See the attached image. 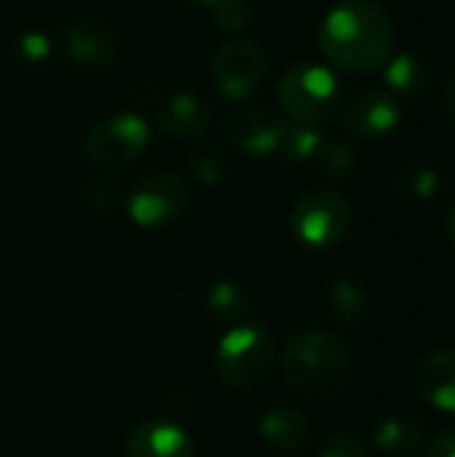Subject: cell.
I'll return each mask as SVG.
<instances>
[{"label": "cell", "instance_id": "1", "mask_svg": "<svg viewBox=\"0 0 455 457\" xmlns=\"http://www.w3.org/2000/svg\"><path fill=\"white\" fill-rule=\"evenodd\" d=\"M319 46L341 72L373 75L394 51V27L378 3L341 0L322 19Z\"/></svg>", "mask_w": 455, "mask_h": 457}, {"label": "cell", "instance_id": "2", "mask_svg": "<svg viewBox=\"0 0 455 457\" xmlns=\"http://www.w3.org/2000/svg\"><path fill=\"white\" fill-rule=\"evenodd\" d=\"M351 353L327 329L298 332L282 356V372L292 391L311 399H335L351 383Z\"/></svg>", "mask_w": 455, "mask_h": 457}, {"label": "cell", "instance_id": "3", "mask_svg": "<svg viewBox=\"0 0 455 457\" xmlns=\"http://www.w3.org/2000/svg\"><path fill=\"white\" fill-rule=\"evenodd\" d=\"M282 110L298 123L319 129L341 110V83L335 72L316 62H298L284 70L276 86Z\"/></svg>", "mask_w": 455, "mask_h": 457}, {"label": "cell", "instance_id": "4", "mask_svg": "<svg viewBox=\"0 0 455 457\" xmlns=\"http://www.w3.org/2000/svg\"><path fill=\"white\" fill-rule=\"evenodd\" d=\"M276 361L274 337L255 324H236L217 345L215 367L225 386L236 391L257 388Z\"/></svg>", "mask_w": 455, "mask_h": 457}, {"label": "cell", "instance_id": "5", "mask_svg": "<svg viewBox=\"0 0 455 457\" xmlns=\"http://www.w3.org/2000/svg\"><path fill=\"white\" fill-rule=\"evenodd\" d=\"M150 145V126L137 112H113L86 134V155L99 169H126L137 163Z\"/></svg>", "mask_w": 455, "mask_h": 457}, {"label": "cell", "instance_id": "6", "mask_svg": "<svg viewBox=\"0 0 455 457\" xmlns=\"http://www.w3.org/2000/svg\"><path fill=\"white\" fill-rule=\"evenodd\" d=\"M351 220H354L351 204L341 193L311 190L295 204L290 225L300 244L311 249H330L346 238Z\"/></svg>", "mask_w": 455, "mask_h": 457}, {"label": "cell", "instance_id": "7", "mask_svg": "<svg viewBox=\"0 0 455 457\" xmlns=\"http://www.w3.org/2000/svg\"><path fill=\"white\" fill-rule=\"evenodd\" d=\"M190 204V185L182 174L156 171L142 177L126 201L129 220L139 228H164L180 220Z\"/></svg>", "mask_w": 455, "mask_h": 457}, {"label": "cell", "instance_id": "8", "mask_svg": "<svg viewBox=\"0 0 455 457\" xmlns=\"http://www.w3.org/2000/svg\"><path fill=\"white\" fill-rule=\"evenodd\" d=\"M265 75V54L249 37H233L223 43L212 64V80L217 91L231 99L241 102L257 91Z\"/></svg>", "mask_w": 455, "mask_h": 457}, {"label": "cell", "instance_id": "9", "mask_svg": "<svg viewBox=\"0 0 455 457\" xmlns=\"http://www.w3.org/2000/svg\"><path fill=\"white\" fill-rule=\"evenodd\" d=\"M290 123L271 107H244L236 110L225 123L228 142L244 155L265 158L282 153Z\"/></svg>", "mask_w": 455, "mask_h": 457}, {"label": "cell", "instance_id": "10", "mask_svg": "<svg viewBox=\"0 0 455 457\" xmlns=\"http://www.w3.org/2000/svg\"><path fill=\"white\" fill-rule=\"evenodd\" d=\"M400 120V102L386 88H362L343 104V126L349 129V134L365 142L392 134Z\"/></svg>", "mask_w": 455, "mask_h": 457}, {"label": "cell", "instance_id": "11", "mask_svg": "<svg viewBox=\"0 0 455 457\" xmlns=\"http://www.w3.org/2000/svg\"><path fill=\"white\" fill-rule=\"evenodd\" d=\"M64 48L70 59L86 70L113 67L121 51V37L110 21L102 16H80L72 19L64 29Z\"/></svg>", "mask_w": 455, "mask_h": 457}, {"label": "cell", "instance_id": "12", "mask_svg": "<svg viewBox=\"0 0 455 457\" xmlns=\"http://www.w3.org/2000/svg\"><path fill=\"white\" fill-rule=\"evenodd\" d=\"M126 457H196L190 434L172 420H145L126 439Z\"/></svg>", "mask_w": 455, "mask_h": 457}, {"label": "cell", "instance_id": "13", "mask_svg": "<svg viewBox=\"0 0 455 457\" xmlns=\"http://www.w3.org/2000/svg\"><path fill=\"white\" fill-rule=\"evenodd\" d=\"M416 391L440 412L455 415V351H432L416 367Z\"/></svg>", "mask_w": 455, "mask_h": 457}, {"label": "cell", "instance_id": "14", "mask_svg": "<svg viewBox=\"0 0 455 457\" xmlns=\"http://www.w3.org/2000/svg\"><path fill=\"white\" fill-rule=\"evenodd\" d=\"M257 434L268 450L276 455H295L308 445L311 426L295 407H271L257 423Z\"/></svg>", "mask_w": 455, "mask_h": 457}, {"label": "cell", "instance_id": "15", "mask_svg": "<svg viewBox=\"0 0 455 457\" xmlns=\"http://www.w3.org/2000/svg\"><path fill=\"white\" fill-rule=\"evenodd\" d=\"M212 123V112L206 102L196 94H174L158 112V126L177 139H196Z\"/></svg>", "mask_w": 455, "mask_h": 457}, {"label": "cell", "instance_id": "16", "mask_svg": "<svg viewBox=\"0 0 455 457\" xmlns=\"http://www.w3.org/2000/svg\"><path fill=\"white\" fill-rule=\"evenodd\" d=\"M381 72H383L386 91L394 96H408V99L421 96L432 83L429 64L424 62V56H418L413 51L392 54L389 62L381 67Z\"/></svg>", "mask_w": 455, "mask_h": 457}, {"label": "cell", "instance_id": "17", "mask_svg": "<svg viewBox=\"0 0 455 457\" xmlns=\"http://www.w3.org/2000/svg\"><path fill=\"white\" fill-rule=\"evenodd\" d=\"M375 445L389 457H416L426 445V426L413 415H392L378 423Z\"/></svg>", "mask_w": 455, "mask_h": 457}, {"label": "cell", "instance_id": "18", "mask_svg": "<svg viewBox=\"0 0 455 457\" xmlns=\"http://www.w3.org/2000/svg\"><path fill=\"white\" fill-rule=\"evenodd\" d=\"M327 308L335 321L346 327L359 324L370 311V292L357 278H338L327 292Z\"/></svg>", "mask_w": 455, "mask_h": 457}, {"label": "cell", "instance_id": "19", "mask_svg": "<svg viewBox=\"0 0 455 457\" xmlns=\"http://www.w3.org/2000/svg\"><path fill=\"white\" fill-rule=\"evenodd\" d=\"M249 308H252V303H249L247 292L239 284H233V281H220L206 295L209 316L223 321V324H233V327L244 324L247 316H249Z\"/></svg>", "mask_w": 455, "mask_h": 457}, {"label": "cell", "instance_id": "20", "mask_svg": "<svg viewBox=\"0 0 455 457\" xmlns=\"http://www.w3.org/2000/svg\"><path fill=\"white\" fill-rule=\"evenodd\" d=\"M442 177L429 163H408L394 174V190L408 201H429L440 193Z\"/></svg>", "mask_w": 455, "mask_h": 457}, {"label": "cell", "instance_id": "21", "mask_svg": "<svg viewBox=\"0 0 455 457\" xmlns=\"http://www.w3.org/2000/svg\"><path fill=\"white\" fill-rule=\"evenodd\" d=\"M314 166L319 169L322 177H327L333 182H341L354 171L357 155H354V150L349 145H343L338 139H324V145L319 147V153L314 158Z\"/></svg>", "mask_w": 455, "mask_h": 457}, {"label": "cell", "instance_id": "22", "mask_svg": "<svg viewBox=\"0 0 455 457\" xmlns=\"http://www.w3.org/2000/svg\"><path fill=\"white\" fill-rule=\"evenodd\" d=\"M324 134L319 129H311V126H290L287 137H284V145H282V155L292 163H314L319 147L324 145Z\"/></svg>", "mask_w": 455, "mask_h": 457}, {"label": "cell", "instance_id": "23", "mask_svg": "<svg viewBox=\"0 0 455 457\" xmlns=\"http://www.w3.org/2000/svg\"><path fill=\"white\" fill-rule=\"evenodd\" d=\"M209 11H212L215 24L223 32H228V35H236V32L247 29L249 27V19H252V11H249V5L244 0H220Z\"/></svg>", "mask_w": 455, "mask_h": 457}, {"label": "cell", "instance_id": "24", "mask_svg": "<svg viewBox=\"0 0 455 457\" xmlns=\"http://www.w3.org/2000/svg\"><path fill=\"white\" fill-rule=\"evenodd\" d=\"M316 457H373L367 445L357 436V434H349V431H338L333 436H327L319 447Z\"/></svg>", "mask_w": 455, "mask_h": 457}, {"label": "cell", "instance_id": "25", "mask_svg": "<svg viewBox=\"0 0 455 457\" xmlns=\"http://www.w3.org/2000/svg\"><path fill=\"white\" fill-rule=\"evenodd\" d=\"M190 169H193V174H196L204 185H217V182L223 179L225 163H223V158H220L212 147H201V150L193 153Z\"/></svg>", "mask_w": 455, "mask_h": 457}, {"label": "cell", "instance_id": "26", "mask_svg": "<svg viewBox=\"0 0 455 457\" xmlns=\"http://www.w3.org/2000/svg\"><path fill=\"white\" fill-rule=\"evenodd\" d=\"M19 48L27 62H43L51 54V40L43 32H24L19 40Z\"/></svg>", "mask_w": 455, "mask_h": 457}, {"label": "cell", "instance_id": "27", "mask_svg": "<svg viewBox=\"0 0 455 457\" xmlns=\"http://www.w3.org/2000/svg\"><path fill=\"white\" fill-rule=\"evenodd\" d=\"M426 457H455V428L445 431V434H440V436L432 442V447H429Z\"/></svg>", "mask_w": 455, "mask_h": 457}, {"label": "cell", "instance_id": "28", "mask_svg": "<svg viewBox=\"0 0 455 457\" xmlns=\"http://www.w3.org/2000/svg\"><path fill=\"white\" fill-rule=\"evenodd\" d=\"M442 110H445V115L455 123V75L445 83V88H442Z\"/></svg>", "mask_w": 455, "mask_h": 457}, {"label": "cell", "instance_id": "29", "mask_svg": "<svg viewBox=\"0 0 455 457\" xmlns=\"http://www.w3.org/2000/svg\"><path fill=\"white\" fill-rule=\"evenodd\" d=\"M180 3H185V5H190V8H212V5H217L220 0H180Z\"/></svg>", "mask_w": 455, "mask_h": 457}, {"label": "cell", "instance_id": "30", "mask_svg": "<svg viewBox=\"0 0 455 457\" xmlns=\"http://www.w3.org/2000/svg\"><path fill=\"white\" fill-rule=\"evenodd\" d=\"M448 238L453 241L455 246V206L451 209V214H448Z\"/></svg>", "mask_w": 455, "mask_h": 457}, {"label": "cell", "instance_id": "31", "mask_svg": "<svg viewBox=\"0 0 455 457\" xmlns=\"http://www.w3.org/2000/svg\"><path fill=\"white\" fill-rule=\"evenodd\" d=\"M453 3H455V0H453Z\"/></svg>", "mask_w": 455, "mask_h": 457}]
</instances>
